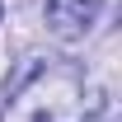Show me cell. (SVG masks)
Segmentation results:
<instances>
[{
  "instance_id": "7a4b0ae2",
  "label": "cell",
  "mask_w": 122,
  "mask_h": 122,
  "mask_svg": "<svg viewBox=\"0 0 122 122\" xmlns=\"http://www.w3.org/2000/svg\"><path fill=\"white\" fill-rule=\"evenodd\" d=\"M42 14L56 38H85L94 28V19L103 14V0H47Z\"/></svg>"
},
{
  "instance_id": "6da1fadb",
  "label": "cell",
  "mask_w": 122,
  "mask_h": 122,
  "mask_svg": "<svg viewBox=\"0 0 122 122\" xmlns=\"http://www.w3.org/2000/svg\"><path fill=\"white\" fill-rule=\"evenodd\" d=\"M103 94L66 61H24L10 85L0 122H99Z\"/></svg>"
},
{
  "instance_id": "3957f363",
  "label": "cell",
  "mask_w": 122,
  "mask_h": 122,
  "mask_svg": "<svg viewBox=\"0 0 122 122\" xmlns=\"http://www.w3.org/2000/svg\"><path fill=\"white\" fill-rule=\"evenodd\" d=\"M0 19H5V5H0Z\"/></svg>"
}]
</instances>
